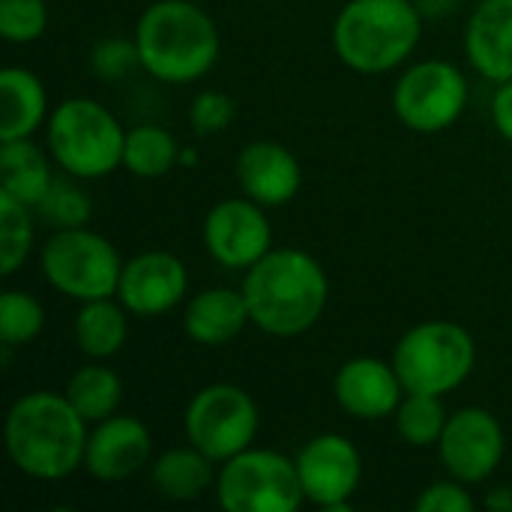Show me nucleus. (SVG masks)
<instances>
[{"label":"nucleus","mask_w":512,"mask_h":512,"mask_svg":"<svg viewBox=\"0 0 512 512\" xmlns=\"http://www.w3.org/2000/svg\"><path fill=\"white\" fill-rule=\"evenodd\" d=\"M87 432L90 423L75 411L66 393L30 390L6 411L3 447L24 477L57 483L84 468Z\"/></svg>","instance_id":"obj_1"},{"label":"nucleus","mask_w":512,"mask_h":512,"mask_svg":"<svg viewBox=\"0 0 512 512\" xmlns=\"http://www.w3.org/2000/svg\"><path fill=\"white\" fill-rule=\"evenodd\" d=\"M252 327L276 339H294L309 333L330 297L324 267L303 249H270L258 264L243 273L240 285Z\"/></svg>","instance_id":"obj_2"},{"label":"nucleus","mask_w":512,"mask_h":512,"mask_svg":"<svg viewBox=\"0 0 512 512\" xmlns=\"http://www.w3.org/2000/svg\"><path fill=\"white\" fill-rule=\"evenodd\" d=\"M132 39L144 72L177 87L204 78L222 51L216 21L192 0L150 3L138 15Z\"/></svg>","instance_id":"obj_3"},{"label":"nucleus","mask_w":512,"mask_h":512,"mask_svg":"<svg viewBox=\"0 0 512 512\" xmlns=\"http://www.w3.org/2000/svg\"><path fill=\"white\" fill-rule=\"evenodd\" d=\"M423 36L414 0H348L333 21L336 57L360 75L399 69Z\"/></svg>","instance_id":"obj_4"},{"label":"nucleus","mask_w":512,"mask_h":512,"mask_svg":"<svg viewBox=\"0 0 512 512\" xmlns=\"http://www.w3.org/2000/svg\"><path fill=\"white\" fill-rule=\"evenodd\" d=\"M45 132L51 159L78 180H99L123 165L126 129L90 96H72L54 105Z\"/></svg>","instance_id":"obj_5"},{"label":"nucleus","mask_w":512,"mask_h":512,"mask_svg":"<svg viewBox=\"0 0 512 512\" xmlns=\"http://www.w3.org/2000/svg\"><path fill=\"white\" fill-rule=\"evenodd\" d=\"M393 366L405 393L447 396L459 390L477 366V342L456 321H420L393 348Z\"/></svg>","instance_id":"obj_6"},{"label":"nucleus","mask_w":512,"mask_h":512,"mask_svg":"<svg viewBox=\"0 0 512 512\" xmlns=\"http://www.w3.org/2000/svg\"><path fill=\"white\" fill-rule=\"evenodd\" d=\"M120 252L114 243L96 231L66 228L51 231V237L39 249V270L42 279L63 297L75 303L117 297L120 273H123Z\"/></svg>","instance_id":"obj_7"},{"label":"nucleus","mask_w":512,"mask_h":512,"mask_svg":"<svg viewBox=\"0 0 512 512\" xmlns=\"http://www.w3.org/2000/svg\"><path fill=\"white\" fill-rule=\"evenodd\" d=\"M216 501L225 512H297L306 495L294 459L249 447L219 465Z\"/></svg>","instance_id":"obj_8"},{"label":"nucleus","mask_w":512,"mask_h":512,"mask_svg":"<svg viewBox=\"0 0 512 512\" xmlns=\"http://www.w3.org/2000/svg\"><path fill=\"white\" fill-rule=\"evenodd\" d=\"M261 429V411L255 399L228 381L201 387L183 414V432L192 447L207 453L213 462H228L231 456L249 450Z\"/></svg>","instance_id":"obj_9"},{"label":"nucleus","mask_w":512,"mask_h":512,"mask_svg":"<svg viewBox=\"0 0 512 512\" xmlns=\"http://www.w3.org/2000/svg\"><path fill=\"white\" fill-rule=\"evenodd\" d=\"M468 78L450 60H420L408 66L393 87V111L417 135L450 129L468 108Z\"/></svg>","instance_id":"obj_10"},{"label":"nucleus","mask_w":512,"mask_h":512,"mask_svg":"<svg viewBox=\"0 0 512 512\" xmlns=\"http://www.w3.org/2000/svg\"><path fill=\"white\" fill-rule=\"evenodd\" d=\"M297 474L306 504L324 512H348L363 480V456L345 435L324 432L297 453Z\"/></svg>","instance_id":"obj_11"},{"label":"nucleus","mask_w":512,"mask_h":512,"mask_svg":"<svg viewBox=\"0 0 512 512\" xmlns=\"http://www.w3.org/2000/svg\"><path fill=\"white\" fill-rule=\"evenodd\" d=\"M504 453H507L504 426L492 411L480 405H468L450 414L447 429L438 441V456L447 477L465 486L486 483L501 468Z\"/></svg>","instance_id":"obj_12"},{"label":"nucleus","mask_w":512,"mask_h":512,"mask_svg":"<svg viewBox=\"0 0 512 512\" xmlns=\"http://www.w3.org/2000/svg\"><path fill=\"white\" fill-rule=\"evenodd\" d=\"M201 240L207 255L225 270H249L273 249L267 207L252 198H225L204 216Z\"/></svg>","instance_id":"obj_13"},{"label":"nucleus","mask_w":512,"mask_h":512,"mask_svg":"<svg viewBox=\"0 0 512 512\" xmlns=\"http://www.w3.org/2000/svg\"><path fill=\"white\" fill-rule=\"evenodd\" d=\"M189 294L186 264L162 249L141 252L123 264L117 300L138 318H156L177 309Z\"/></svg>","instance_id":"obj_14"},{"label":"nucleus","mask_w":512,"mask_h":512,"mask_svg":"<svg viewBox=\"0 0 512 512\" xmlns=\"http://www.w3.org/2000/svg\"><path fill=\"white\" fill-rule=\"evenodd\" d=\"M153 438L150 429L132 414H114L93 423L84 447V474L99 483H120L150 465Z\"/></svg>","instance_id":"obj_15"},{"label":"nucleus","mask_w":512,"mask_h":512,"mask_svg":"<svg viewBox=\"0 0 512 512\" xmlns=\"http://www.w3.org/2000/svg\"><path fill=\"white\" fill-rule=\"evenodd\" d=\"M333 396L348 417L375 423L396 414L399 402L405 399V384L393 360L387 363L378 357H351L333 378Z\"/></svg>","instance_id":"obj_16"},{"label":"nucleus","mask_w":512,"mask_h":512,"mask_svg":"<svg viewBox=\"0 0 512 512\" xmlns=\"http://www.w3.org/2000/svg\"><path fill=\"white\" fill-rule=\"evenodd\" d=\"M237 183L246 198L261 207H285L297 198L303 183V168L297 156L279 141H252L240 150L234 165Z\"/></svg>","instance_id":"obj_17"},{"label":"nucleus","mask_w":512,"mask_h":512,"mask_svg":"<svg viewBox=\"0 0 512 512\" xmlns=\"http://www.w3.org/2000/svg\"><path fill=\"white\" fill-rule=\"evenodd\" d=\"M465 57L492 84L512 81V0H480L465 24Z\"/></svg>","instance_id":"obj_18"},{"label":"nucleus","mask_w":512,"mask_h":512,"mask_svg":"<svg viewBox=\"0 0 512 512\" xmlns=\"http://www.w3.org/2000/svg\"><path fill=\"white\" fill-rule=\"evenodd\" d=\"M249 324L252 318L243 291L225 285L198 291L183 312V333L204 348H222L234 342Z\"/></svg>","instance_id":"obj_19"},{"label":"nucleus","mask_w":512,"mask_h":512,"mask_svg":"<svg viewBox=\"0 0 512 512\" xmlns=\"http://www.w3.org/2000/svg\"><path fill=\"white\" fill-rule=\"evenodd\" d=\"M0 96V141L33 138V132L48 120V90L36 72L24 66H6L0 72Z\"/></svg>","instance_id":"obj_20"},{"label":"nucleus","mask_w":512,"mask_h":512,"mask_svg":"<svg viewBox=\"0 0 512 512\" xmlns=\"http://www.w3.org/2000/svg\"><path fill=\"white\" fill-rule=\"evenodd\" d=\"M219 462L198 447H174L150 462V486L165 501H195L207 489H216Z\"/></svg>","instance_id":"obj_21"},{"label":"nucleus","mask_w":512,"mask_h":512,"mask_svg":"<svg viewBox=\"0 0 512 512\" xmlns=\"http://www.w3.org/2000/svg\"><path fill=\"white\" fill-rule=\"evenodd\" d=\"M126 318H129V309L117 297L78 303V312L72 321V336H75L78 351L90 360H111L114 354H120L129 336Z\"/></svg>","instance_id":"obj_22"},{"label":"nucleus","mask_w":512,"mask_h":512,"mask_svg":"<svg viewBox=\"0 0 512 512\" xmlns=\"http://www.w3.org/2000/svg\"><path fill=\"white\" fill-rule=\"evenodd\" d=\"M54 180L48 153L33 138L0 141V192L36 204Z\"/></svg>","instance_id":"obj_23"},{"label":"nucleus","mask_w":512,"mask_h":512,"mask_svg":"<svg viewBox=\"0 0 512 512\" xmlns=\"http://www.w3.org/2000/svg\"><path fill=\"white\" fill-rule=\"evenodd\" d=\"M63 393L75 405V411L93 426V423H102L120 411L123 378L111 366H105V360H93V363H84L81 369H75L69 375Z\"/></svg>","instance_id":"obj_24"},{"label":"nucleus","mask_w":512,"mask_h":512,"mask_svg":"<svg viewBox=\"0 0 512 512\" xmlns=\"http://www.w3.org/2000/svg\"><path fill=\"white\" fill-rule=\"evenodd\" d=\"M183 159V150L177 138L153 123L126 129V147H123V168L141 180H159L171 174Z\"/></svg>","instance_id":"obj_25"},{"label":"nucleus","mask_w":512,"mask_h":512,"mask_svg":"<svg viewBox=\"0 0 512 512\" xmlns=\"http://www.w3.org/2000/svg\"><path fill=\"white\" fill-rule=\"evenodd\" d=\"M36 219L45 222L51 231H66V228H84L93 219V204L90 195L78 186V177L72 174H54L48 183L45 195L33 204Z\"/></svg>","instance_id":"obj_26"},{"label":"nucleus","mask_w":512,"mask_h":512,"mask_svg":"<svg viewBox=\"0 0 512 512\" xmlns=\"http://www.w3.org/2000/svg\"><path fill=\"white\" fill-rule=\"evenodd\" d=\"M447 408L441 402V396H426V393H405V399L399 402L393 423H396V435L417 450L426 447H438L444 429H447Z\"/></svg>","instance_id":"obj_27"},{"label":"nucleus","mask_w":512,"mask_h":512,"mask_svg":"<svg viewBox=\"0 0 512 512\" xmlns=\"http://www.w3.org/2000/svg\"><path fill=\"white\" fill-rule=\"evenodd\" d=\"M36 240V210L0 192V273L15 276Z\"/></svg>","instance_id":"obj_28"},{"label":"nucleus","mask_w":512,"mask_h":512,"mask_svg":"<svg viewBox=\"0 0 512 512\" xmlns=\"http://www.w3.org/2000/svg\"><path fill=\"white\" fill-rule=\"evenodd\" d=\"M45 327V306L30 294L18 288H6L0 294V342L3 351L30 345Z\"/></svg>","instance_id":"obj_29"},{"label":"nucleus","mask_w":512,"mask_h":512,"mask_svg":"<svg viewBox=\"0 0 512 512\" xmlns=\"http://www.w3.org/2000/svg\"><path fill=\"white\" fill-rule=\"evenodd\" d=\"M48 27L45 0H0V36L9 45H30Z\"/></svg>","instance_id":"obj_30"},{"label":"nucleus","mask_w":512,"mask_h":512,"mask_svg":"<svg viewBox=\"0 0 512 512\" xmlns=\"http://www.w3.org/2000/svg\"><path fill=\"white\" fill-rule=\"evenodd\" d=\"M135 66H141L135 39H102L90 48V72L102 81H120Z\"/></svg>","instance_id":"obj_31"},{"label":"nucleus","mask_w":512,"mask_h":512,"mask_svg":"<svg viewBox=\"0 0 512 512\" xmlns=\"http://www.w3.org/2000/svg\"><path fill=\"white\" fill-rule=\"evenodd\" d=\"M237 117V105L222 90H201L189 105V123L198 135H219Z\"/></svg>","instance_id":"obj_32"},{"label":"nucleus","mask_w":512,"mask_h":512,"mask_svg":"<svg viewBox=\"0 0 512 512\" xmlns=\"http://www.w3.org/2000/svg\"><path fill=\"white\" fill-rule=\"evenodd\" d=\"M474 507H477V501L468 492V486L453 477L426 486L414 501L417 512H471Z\"/></svg>","instance_id":"obj_33"},{"label":"nucleus","mask_w":512,"mask_h":512,"mask_svg":"<svg viewBox=\"0 0 512 512\" xmlns=\"http://www.w3.org/2000/svg\"><path fill=\"white\" fill-rule=\"evenodd\" d=\"M492 123H495L498 135L512 144V81L495 84V96H492Z\"/></svg>","instance_id":"obj_34"},{"label":"nucleus","mask_w":512,"mask_h":512,"mask_svg":"<svg viewBox=\"0 0 512 512\" xmlns=\"http://www.w3.org/2000/svg\"><path fill=\"white\" fill-rule=\"evenodd\" d=\"M483 507L489 512H512V486H495L483 498Z\"/></svg>","instance_id":"obj_35"},{"label":"nucleus","mask_w":512,"mask_h":512,"mask_svg":"<svg viewBox=\"0 0 512 512\" xmlns=\"http://www.w3.org/2000/svg\"><path fill=\"white\" fill-rule=\"evenodd\" d=\"M414 3L420 6V12H423V15L444 18V15L453 9V3H456V0H414Z\"/></svg>","instance_id":"obj_36"}]
</instances>
